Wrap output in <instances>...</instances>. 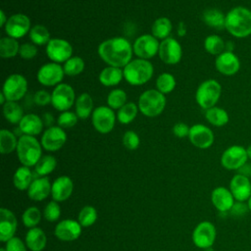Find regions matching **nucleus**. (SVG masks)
Listing matches in <instances>:
<instances>
[{"instance_id":"obj_1","label":"nucleus","mask_w":251,"mask_h":251,"mask_svg":"<svg viewBox=\"0 0 251 251\" xmlns=\"http://www.w3.org/2000/svg\"><path fill=\"white\" fill-rule=\"evenodd\" d=\"M97 53L108 66L123 69L132 60L133 47L126 37L116 36L102 41L98 45Z\"/></svg>"},{"instance_id":"obj_2","label":"nucleus","mask_w":251,"mask_h":251,"mask_svg":"<svg viewBox=\"0 0 251 251\" xmlns=\"http://www.w3.org/2000/svg\"><path fill=\"white\" fill-rule=\"evenodd\" d=\"M225 28L233 37L245 38L251 35V10L236 6L226 14Z\"/></svg>"},{"instance_id":"obj_3","label":"nucleus","mask_w":251,"mask_h":251,"mask_svg":"<svg viewBox=\"0 0 251 251\" xmlns=\"http://www.w3.org/2000/svg\"><path fill=\"white\" fill-rule=\"evenodd\" d=\"M124 79L132 85L140 86L147 83L154 75L153 64L145 59H132L123 68Z\"/></svg>"},{"instance_id":"obj_4","label":"nucleus","mask_w":251,"mask_h":251,"mask_svg":"<svg viewBox=\"0 0 251 251\" xmlns=\"http://www.w3.org/2000/svg\"><path fill=\"white\" fill-rule=\"evenodd\" d=\"M167 104L165 94L161 93L156 88H151L143 91L137 101L139 112L148 118H155L160 116Z\"/></svg>"},{"instance_id":"obj_5","label":"nucleus","mask_w":251,"mask_h":251,"mask_svg":"<svg viewBox=\"0 0 251 251\" xmlns=\"http://www.w3.org/2000/svg\"><path fill=\"white\" fill-rule=\"evenodd\" d=\"M16 151L21 164L26 167L35 166L42 157V145L35 136L22 134Z\"/></svg>"},{"instance_id":"obj_6","label":"nucleus","mask_w":251,"mask_h":251,"mask_svg":"<svg viewBox=\"0 0 251 251\" xmlns=\"http://www.w3.org/2000/svg\"><path fill=\"white\" fill-rule=\"evenodd\" d=\"M222 95V85L214 78L202 81L195 91V101L200 108L208 110L217 105Z\"/></svg>"},{"instance_id":"obj_7","label":"nucleus","mask_w":251,"mask_h":251,"mask_svg":"<svg viewBox=\"0 0 251 251\" xmlns=\"http://www.w3.org/2000/svg\"><path fill=\"white\" fill-rule=\"evenodd\" d=\"M28 83L26 78L21 74H11L3 82L1 92L7 101L19 102L27 92Z\"/></svg>"},{"instance_id":"obj_8","label":"nucleus","mask_w":251,"mask_h":251,"mask_svg":"<svg viewBox=\"0 0 251 251\" xmlns=\"http://www.w3.org/2000/svg\"><path fill=\"white\" fill-rule=\"evenodd\" d=\"M91 124L96 131L102 134L111 132L117 122V114L107 105H101L94 109L91 117Z\"/></svg>"},{"instance_id":"obj_9","label":"nucleus","mask_w":251,"mask_h":251,"mask_svg":"<svg viewBox=\"0 0 251 251\" xmlns=\"http://www.w3.org/2000/svg\"><path fill=\"white\" fill-rule=\"evenodd\" d=\"M76 96L75 89L68 83H60L51 92V105L58 112L69 111L75 106Z\"/></svg>"},{"instance_id":"obj_10","label":"nucleus","mask_w":251,"mask_h":251,"mask_svg":"<svg viewBox=\"0 0 251 251\" xmlns=\"http://www.w3.org/2000/svg\"><path fill=\"white\" fill-rule=\"evenodd\" d=\"M65 75L63 66L50 61L39 67L36 73V79L43 86L55 87L62 83Z\"/></svg>"},{"instance_id":"obj_11","label":"nucleus","mask_w":251,"mask_h":251,"mask_svg":"<svg viewBox=\"0 0 251 251\" xmlns=\"http://www.w3.org/2000/svg\"><path fill=\"white\" fill-rule=\"evenodd\" d=\"M45 53L51 62L64 64L73 56V46L70 41L55 37L45 46Z\"/></svg>"},{"instance_id":"obj_12","label":"nucleus","mask_w":251,"mask_h":251,"mask_svg":"<svg viewBox=\"0 0 251 251\" xmlns=\"http://www.w3.org/2000/svg\"><path fill=\"white\" fill-rule=\"evenodd\" d=\"M3 28L7 36L20 39L28 34L31 28V21L28 16L23 13H17L8 18Z\"/></svg>"},{"instance_id":"obj_13","label":"nucleus","mask_w":251,"mask_h":251,"mask_svg":"<svg viewBox=\"0 0 251 251\" xmlns=\"http://www.w3.org/2000/svg\"><path fill=\"white\" fill-rule=\"evenodd\" d=\"M159 46L160 42L155 36L152 34L144 33L134 40L132 44L133 54L137 58L149 60L158 55Z\"/></svg>"},{"instance_id":"obj_14","label":"nucleus","mask_w":251,"mask_h":251,"mask_svg":"<svg viewBox=\"0 0 251 251\" xmlns=\"http://www.w3.org/2000/svg\"><path fill=\"white\" fill-rule=\"evenodd\" d=\"M247 159L246 148L241 145H231L223 152L221 164L225 169L234 171L241 169L246 164Z\"/></svg>"},{"instance_id":"obj_15","label":"nucleus","mask_w":251,"mask_h":251,"mask_svg":"<svg viewBox=\"0 0 251 251\" xmlns=\"http://www.w3.org/2000/svg\"><path fill=\"white\" fill-rule=\"evenodd\" d=\"M158 56L167 65H176L182 58V47L176 38L170 36L161 40Z\"/></svg>"},{"instance_id":"obj_16","label":"nucleus","mask_w":251,"mask_h":251,"mask_svg":"<svg viewBox=\"0 0 251 251\" xmlns=\"http://www.w3.org/2000/svg\"><path fill=\"white\" fill-rule=\"evenodd\" d=\"M67 141V133L64 128L59 126H52L47 127L40 139L42 148L49 152L60 150Z\"/></svg>"},{"instance_id":"obj_17","label":"nucleus","mask_w":251,"mask_h":251,"mask_svg":"<svg viewBox=\"0 0 251 251\" xmlns=\"http://www.w3.org/2000/svg\"><path fill=\"white\" fill-rule=\"evenodd\" d=\"M217 231L215 226L207 221L199 223L193 232H192V240L195 246L201 249L210 248L216 239Z\"/></svg>"},{"instance_id":"obj_18","label":"nucleus","mask_w":251,"mask_h":251,"mask_svg":"<svg viewBox=\"0 0 251 251\" xmlns=\"http://www.w3.org/2000/svg\"><path fill=\"white\" fill-rule=\"evenodd\" d=\"M188 139L193 146L199 149H207L213 145L215 135L209 126L203 124H195L190 126Z\"/></svg>"},{"instance_id":"obj_19","label":"nucleus","mask_w":251,"mask_h":251,"mask_svg":"<svg viewBox=\"0 0 251 251\" xmlns=\"http://www.w3.org/2000/svg\"><path fill=\"white\" fill-rule=\"evenodd\" d=\"M216 70L226 76L234 75L240 69L239 58L229 51H225L218 55L215 60Z\"/></svg>"},{"instance_id":"obj_20","label":"nucleus","mask_w":251,"mask_h":251,"mask_svg":"<svg viewBox=\"0 0 251 251\" xmlns=\"http://www.w3.org/2000/svg\"><path fill=\"white\" fill-rule=\"evenodd\" d=\"M229 190L237 202L248 201L251 196V181L247 176L237 174L230 179Z\"/></svg>"},{"instance_id":"obj_21","label":"nucleus","mask_w":251,"mask_h":251,"mask_svg":"<svg viewBox=\"0 0 251 251\" xmlns=\"http://www.w3.org/2000/svg\"><path fill=\"white\" fill-rule=\"evenodd\" d=\"M82 226L78 221L66 219L57 224L55 227V235L62 241H73L79 237Z\"/></svg>"},{"instance_id":"obj_22","label":"nucleus","mask_w":251,"mask_h":251,"mask_svg":"<svg viewBox=\"0 0 251 251\" xmlns=\"http://www.w3.org/2000/svg\"><path fill=\"white\" fill-rule=\"evenodd\" d=\"M17 218L12 211L6 208L0 209V240L7 242L14 237L17 230Z\"/></svg>"},{"instance_id":"obj_23","label":"nucleus","mask_w":251,"mask_h":251,"mask_svg":"<svg viewBox=\"0 0 251 251\" xmlns=\"http://www.w3.org/2000/svg\"><path fill=\"white\" fill-rule=\"evenodd\" d=\"M234 197L230 192L229 188L224 186H218L214 188L211 193V201L215 208L224 213L230 211L232 206L234 205Z\"/></svg>"},{"instance_id":"obj_24","label":"nucleus","mask_w":251,"mask_h":251,"mask_svg":"<svg viewBox=\"0 0 251 251\" xmlns=\"http://www.w3.org/2000/svg\"><path fill=\"white\" fill-rule=\"evenodd\" d=\"M74 183L71 177L67 176H61L57 177L52 183L51 196L54 201L62 202L67 200L73 193Z\"/></svg>"},{"instance_id":"obj_25","label":"nucleus","mask_w":251,"mask_h":251,"mask_svg":"<svg viewBox=\"0 0 251 251\" xmlns=\"http://www.w3.org/2000/svg\"><path fill=\"white\" fill-rule=\"evenodd\" d=\"M18 127L22 134L36 136L43 131L44 123L42 118L36 114H25L18 125Z\"/></svg>"},{"instance_id":"obj_26","label":"nucleus","mask_w":251,"mask_h":251,"mask_svg":"<svg viewBox=\"0 0 251 251\" xmlns=\"http://www.w3.org/2000/svg\"><path fill=\"white\" fill-rule=\"evenodd\" d=\"M51 187L49 179L46 176H41L33 179L27 189V195L33 201H42L51 194Z\"/></svg>"},{"instance_id":"obj_27","label":"nucleus","mask_w":251,"mask_h":251,"mask_svg":"<svg viewBox=\"0 0 251 251\" xmlns=\"http://www.w3.org/2000/svg\"><path fill=\"white\" fill-rule=\"evenodd\" d=\"M124 79V72L122 68L107 66L102 69L98 75L99 82L106 87L117 86Z\"/></svg>"},{"instance_id":"obj_28","label":"nucleus","mask_w":251,"mask_h":251,"mask_svg":"<svg viewBox=\"0 0 251 251\" xmlns=\"http://www.w3.org/2000/svg\"><path fill=\"white\" fill-rule=\"evenodd\" d=\"M94 109L93 98L89 93L83 92L76 97L75 102V112L78 119L85 120L90 118Z\"/></svg>"},{"instance_id":"obj_29","label":"nucleus","mask_w":251,"mask_h":251,"mask_svg":"<svg viewBox=\"0 0 251 251\" xmlns=\"http://www.w3.org/2000/svg\"><path fill=\"white\" fill-rule=\"evenodd\" d=\"M47 243L44 231L39 227H31L25 235V244L31 251H42Z\"/></svg>"},{"instance_id":"obj_30","label":"nucleus","mask_w":251,"mask_h":251,"mask_svg":"<svg viewBox=\"0 0 251 251\" xmlns=\"http://www.w3.org/2000/svg\"><path fill=\"white\" fill-rule=\"evenodd\" d=\"M202 21L208 26L222 30L225 28L226 15L217 8H209L202 13Z\"/></svg>"},{"instance_id":"obj_31","label":"nucleus","mask_w":251,"mask_h":251,"mask_svg":"<svg viewBox=\"0 0 251 251\" xmlns=\"http://www.w3.org/2000/svg\"><path fill=\"white\" fill-rule=\"evenodd\" d=\"M173 31V24L167 17L156 19L151 25V34L158 40H163L170 37Z\"/></svg>"},{"instance_id":"obj_32","label":"nucleus","mask_w":251,"mask_h":251,"mask_svg":"<svg viewBox=\"0 0 251 251\" xmlns=\"http://www.w3.org/2000/svg\"><path fill=\"white\" fill-rule=\"evenodd\" d=\"M2 112L5 120L12 125H19L25 116L22 106L16 101H7L2 106Z\"/></svg>"},{"instance_id":"obj_33","label":"nucleus","mask_w":251,"mask_h":251,"mask_svg":"<svg viewBox=\"0 0 251 251\" xmlns=\"http://www.w3.org/2000/svg\"><path fill=\"white\" fill-rule=\"evenodd\" d=\"M204 115H205V119L210 125L218 127L226 126L229 121L228 113L225 109L217 106H214L208 110H205Z\"/></svg>"},{"instance_id":"obj_34","label":"nucleus","mask_w":251,"mask_h":251,"mask_svg":"<svg viewBox=\"0 0 251 251\" xmlns=\"http://www.w3.org/2000/svg\"><path fill=\"white\" fill-rule=\"evenodd\" d=\"M32 181V173L29 167L21 166L17 169L13 176V183L17 189L26 190Z\"/></svg>"},{"instance_id":"obj_35","label":"nucleus","mask_w":251,"mask_h":251,"mask_svg":"<svg viewBox=\"0 0 251 251\" xmlns=\"http://www.w3.org/2000/svg\"><path fill=\"white\" fill-rule=\"evenodd\" d=\"M28 37L30 41L36 46H46L51 40L49 29L45 25L39 24L31 26L28 32Z\"/></svg>"},{"instance_id":"obj_36","label":"nucleus","mask_w":251,"mask_h":251,"mask_svg":"<svg viewBox=\"0 0 251 251\" xmlns=\"http://www.w3.org/2000/svg\"><path fill=\"white\" fill-rule=\"evenodd\" d=\"M20 46L18 39L10 36H4L0 39V57L3 59H11L19 55Z\"/></svg>"},{"instance_id":"obj_37","label":"nucleus","mask_w":251,"mask_h":251,"mask_svg":"<svg viewBox=\"0 0 251 251\" xmlns=\"http://www.w3.org/2000/svg\"><path fill=\"white\" fill-rule=\"evenodd\" d=\"M139 112L138 106L134 102H126L117 112V121L122 125H129L132 123Z\"/></svg>"},{"instance_id":"obj_38","label":"nucleus","mask_w":251,"mask_h":251,"mask_svg":"<svg viewBox=\"0 0 251 251\" xmlns=\"http://www.w3.org/2000/svg\"><path fill=\"white\" fill-rule=\"evenodd\" d=\"M19 138L9 129L2 128L0 130V152L2 154H10L17 150Z\"/></svg>"},{"instance_id":"obj_39","label":"nucleus","mask_w":251,"mask_h":251,"mask_svg":"<svg viewBox=\"0 0 251 251\" xmlns=\"http://www.w3.org/2000/svg\"><path fill=\"white\" fill-rule=\"evenodd\" d=\"M204 49L211 55L218 56L226 51V42L217 34H210L204 39Z\"/></svg>"},{"instance_id":"obj_40","label":"nucleus","mask_w":251,"mask_h":251,"mask_svg":"<svg viewBox=\"0 0 251 251\" xmlns=\"http://www.w3.org/2000/svg\"><path fill=\"white\" fill-rule=\"evenodd\" d=\"M155 85H156L157 90H159L161 93L166 95V94H169L174 91V89L176 88V80L173 74L164 72V73H161L157 76Z\"/></svg>"},{"instance_id":"obj_41","label":"nucleus","mask_w":251,"mask_h":251,"mask_svg":"<svg viewBox=\"0 0 251 251\" xmlns=\"http://www.w3.org/2000/svg\"><path fill=\"white\" fill-rule=\"evenodd\" d=\"M85 68V62L80 56H72L63 64L65 75L68 76H76L80 75Z\"/></svg>"},{"instance_id":"obj_42","label":"nucleus","mask_w":251,"mask_h":251,"mask_svg":"<svg viewBox=\"0 0 251 251\" xmlns=\"http://www.w3.org/2000/svg\"><path fill=\"white\" fill-rule=\"evenodd\" d=\"M106 102L113 110H119L127 102V94L122 88H114L108 93Z\"/></svg>"},{"instance_id":"obj_43","label":"nucleus","mask_w":251,"mask_h":251,"mask_svg":"<svg viewBox=\"0 0 251 251\" xmlns=\"http://www.w3.org/2000/svg\"><path fill=\"white\" fill-rule=\"evenodd\" d=\"M57 166V160L52 155H44L34 166L35 173L40 176H45L51 174Z\"/></svg>"},{"instance_id":"obj_44","label":"nucleus","mask_w":251,"mask_h":251,"mask_svg":"<svg viewBox=\"0 0 251 251\" xmlns=\"http://www.w3.org/2000/svg\"><path fill=\"white\" fill-rule=\"evenodd\" d=\"M97 220V211L92 206H84L78 213L77 221L81 226L87 227L92 226Z\"/></svg>"},{"instance_id":"obj_45","label":"nucleus","mask_w":251,"mask_h":251,"mask_svg":"<svg viewBox=\"0 0 251 251\" xmlns=\"http://www.w3.org/2000/svg\"><path fill=\"white\" fill-rule=\"evenodd\" d=\"M40 220H41V212L36 207L27 208L22 216V221L24 225L29 228L35 227L40 223Z\"/></svg>"},{"instance_id":"obj_46","label":"nucleus","mask_w":251,"mask_h":251,"mask_svg":"<svg viewBox=\"0 0 251 251\" xmlns=\"http://www.w3.org/2000/svg\"><path fill=\"white\" fill-rule=\"evenodd\" d=\"M78 122V117L76 116L75 112L71 110L61 112L57 118V126H61L62 128H71L74 127Z\"/></svg>"},{"instance_id":"obj_47","label":"nucleus","mask_w":251,"mask_h":251,"mask_svg":"<svg viewBox=\"0 0 251 251\" xmlns=\"http://www.w3.org/2000/svg\"><path fill=\"white\" fill-rule=\"evenodd\" d=\"M61 216V207L56 201H50L44 208L43 217L48 222H56Z\"/></svg>"},{"instance_id":"obj_48","label":"nucleus","mask_w":251,"mask_h":251,"mask_svg":"<svg viewBox=\"0 0 251 251\" xmlns=\"http://www.w3.org/2000/svg\"><path fill=\"white\" fill-rule=\"evenodd\" d=\"M123 145L128 150H135L139 147L140 138L139 135L133 130H127L124 133L123 138Z\"/></svg>"},{"instance_id":"obj_49","label":"nucleus","mask_w":251,"mask_h":251,"mask_svg":"<svg viewBox=\"0 0 251 251\" xmlns=\"http://www.w3.org/2000/svg\"><path fill=\"white\" fill-rule=\"evenodd\" d=\"M37 46L32 42H25L21 44L19 56L24 60H32L37 55Z\"/></svg>"},{"instance_id":"obj_50","label":"nucleus","mask_w":251,"mask_h":251,"mask_svg":"<svg viewBox=\"0 0 251 251\" xmlns=\"http://www.w3.org/2000/svg\"><path fill=\"white\" fill-rule=\"evenodd\" d=\"M33 102L35 105L41 107L51 104V93L45 89L37 90L33 95Z\"/></svg>"},{"instance_id":"obj_51","label":"nucleus","mask_w":251,"mask_h":251,"mask_svg":"<svg viewBox=\"0 0 251 251\" xmlns=\"http://www.w3.org/2000/svg\"><path fill=\"white\" fill-rule=\"evenodd\" d=\"M189 129H190V126H188V125H186L183 122H177L174 125L172 131L174 135H176V137L184 138V137H188Z\"/></svg>"},{"instance_id":"obj_52","label":"nucleus","mask_w":251,"mask_h":251,"mask_svg":"<svg viewBox=\"0 0 251 251\" xmlns=\"http://www.w3.org/2000/svg\"><path fill=\"white\" fill-rule=\"evenodd\" d=\"M5 248L7 251H26V247L22 239L15 236L6 242Z\"/></svg>"},{"instance_id":"obj_53","label":"nucleus","mask_w":251,"mask_h":251,"mask_svg":"<svg viewBox=\"0 0 251 251\" xmlns=\"http://www.w3.org/2000/svg\"><path fill=\"white\" fill-rule=\"evenodd\" d=\"M41 118H42V121L44 123V126H46L47 127L54 126L53 125L54 117H53V115L51 113H49V112L48 113H44V115Z\"/></svg>"},{"instance_id":"obj_54","label":"nucleus","mask_w":251,"mask_h":251,"mask_svg":"<svg viewBox=\"0 0 251 251\" xmlns=\"http://www.w3.org/2000/svg\"><path fill=\"white\" fill-rule=\"evenodd\" d=\"M176 33L179 37H183L186 35L187 33V27L184 22H179L177 24V27H176Z\"/></svg>"},{"instance_id":"obj_55","label":"nucleus","mask_w":251,"mask_h":251,"mask_svg":"<svg viewBox=\"0 0 251 251\" xmlns=\"http://www.w3.org/2000/svg\"><path fill=\"white\" fill-rule=\"evenodd\" d=\"M7 21H8V17L6 16L5 12L3 10H1L0 11V26L4 27L6 23H7Z\"/></svg>"},{"instance_id":"obj_56","label":"nucleus","mask_w":251,"mask_h":251,"mask_svg":"<svg viewBox=\"0 0 251 251\" xmlns=\"http://www.w3.org/2000/svg\"><path fill=\"white\" fill-rule=\"evenodd\" d=\"M234 49V45H233V42H230V41H227L226 42V51H229V52H232Z\"/></svg>"},{"instance_id":"obj_57","label":"nucleus","mask_w":251,"mask_h":251,"mask_svg":"<svg viewBox=\"0 0 251 251\" xmlns=\"http://www.w3.org/2000/svg\"><path fill=\"white\" fill-rule=\"evenodd\" d=\"M246 152H247L248 159H251V144L246 148Z\"/></svg>"},{"instance_id":"obj_58","label":"nucleus","mask_w":251,"mask_h":251,"mask_svg":"<svg viewBox=\"0 0 251 251\" xmlns=\"http://www.w3.org/2000/svg\"><path fill=\"white\" fill-rule=\"evenodd\" d=\"M247 206H248V209H249V211L251 212V196H250V198L248 199V203H247Z\"/></svg>"},{"instance_id":"obj_59","label":"nucleus","mask_w":251,"mask_h":251,"mask_svg":"<svg viewBox=\"0 0 251 251\" xmlns=\"http://www.w3.org/2000/svg\"><path fill=\"white\" fill-rule=\"evenodd\" d=\"M0 251H7V250H6V248L2 247V248H0Z\"/></svg>"}]
</instances>
